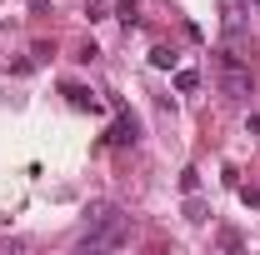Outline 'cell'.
Returning <instances> with one entry per match:
<instances>
[{
    "label": "cell",
    "mask_w": 260,
    "mask_h": 255,
    "mask_svg": "<svg viewBox=\"0 0 260 255\" xmlns=\"http://www.w3.org/2000/svg\"><path fill=\"white\" fill-rule=\"evenodd\" d=\"M130 235V220L120 215V205H110V200H100L85 210V235H80V250H115V245H125Z\"/></svg>",
    "instance_id": "cell-1"
},
{
    "label": "cell",
    "mask_w": 260,
    "mask_h": 255,
    "mask_svg": "<svg viewBox=\"0 0 260 255\" xmlns=\"http://www.w3.org/2000/svg\"><path fill=\"white\" fill-rule=\"evenodd\" d=\"M220 90H225V100H245L250 95V65L225 55V50H220Z\"/></svg>",
    "instance_id": "cell-2"
},
{
    "label": "cell",
    "mask_w": 260,
    "mask_h": 255,
    "mask_svg": "<svg viewBox=\"0 0 260 255\" xmlns=\"http://www.w3.org/2000/svg\"><path fill=\"white\" fill-rule=\"evenodd\" d=\"M250 0H220V30H225V40H245V30H250Z\"/></svg>",
    "instance_id": "cell-3"
},
{
    "label": "cell",
    "mask_w": 260,
    "mask_h": 255,
    "mask_svg": "<svg viewBox=\"0 0 260 255\" xmlns=\"http://www.w3.org/2000/svg\"><path fill=\"white\" fill-rule=\"evenodd\" d=\"M105 140H110V145H135V140H140V120H135L130 110H120V115H115V125H110V135H105Z\"/></svg>",
    "instance_id": "cell-4"
},
{
    "label": "cell",
    "mask_w": 260,
    "mask_h": 255,
    "mask_svg": "<svg viewBox=\"0 0 260 255\" xmlns=\"http://www.w3.org/2000/svg\"><path fill=\"white\" fill-rule=\"evenodd\" d=\"M65 95H70V105H75V110H90V115H100V110H105V100H100L95 90H85V85H65Z\"/></svg>",
    "instance_id": "cell-5"
},
{
    "label": "cell",
    "mask_w": 260,
    "mask_h": 255,
    "mask_svg": "<svg viewBox=\"0 0 260 255\" xmlns=\"http://www.w3.org/2000/svg\"><path fill=\"white\" fill-rule=\"evenodd\" d=\"M195 85H200V75H195V70H175V90H180V95H190Z\"/></svg>",
    "instance_id": "cell-6"
},
{
    "label": "cell",
    "mask_w": 260,
    "mask_h": 255,
    "mask_svg": "<svg viewBox=\"0 0 260 255\" xmlns=\"http://www.w3.org/2000/svg\"><path fill=\"white\" fill-rule=\"evenodd\" d=\"M150 65L170 70V65H175V50H170V45H155V50H150Z\"/></svg>",
    "instance_id": "cell-7"
},
{
    "label": "cell",
    "mask_w": 260,
    "mask_h": 255,
    "mask_svg": "<svg viewBox=\"0 0 260 255\" xmlns=\"http://www.w3.org/2000/svg\"><path fill=\"white\" fill-rule=\"evenodd\" d=\"M240 200H245L250 210H260V180H255V185H240Z\"/></svg>",
    "instance_id": "cell-8"
},
{
    "label": "cell",
    "mask_w": 260,
    "mask_h": 255,
    "mask_svg": "<svg viewBox=\"0 0 260 255\" xmlns=\"http://www.w3.org/2000/svg\"><path fill=\"white\" fill-rule=\"evenodd\" d=\"M120 20H125V25H135V20H140V15H135V0H120Z\"/></svg>",
    "instance_id": "cell-9"
},
{
    "label": "cell",
    "mask_w": 260,
    "mask_h": 255,
    "mask_svg": "<svg viewBox=\"0 0 260 255\" xmlns=\"http://www.w3.org/2000/svg\"><path fill=\"white\" fill-rule=\"evenodd\" d=\"M250 130H255V135H260V115H250Z\"/></svg>",
    "instance_id": "cell-10"
},
{
    "label": "cell",
    "mask_w": 260,
    "mask_h": 255,
    "mask_svg": "<svg viewBox=\"0 0 260 255\" xmlns=\"http://www.w3.org/2000/svg\"><path fill=\"white\" fill-rule=\"evenodd\" d=\"M250 5H260V0H250Z\"/></svg>",
    "instance_id": "cell-11"
}]
</instances>
